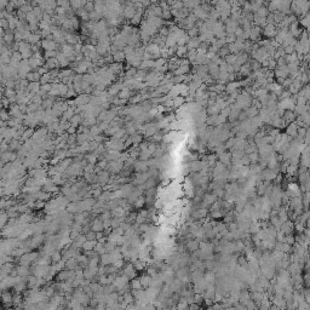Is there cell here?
Listing matches in <instances>:
<instances>
[{
    "instance_id": "46",
    "label": "cell",
    "mask_w": 310,
    "mask_h": 310,
    "mask_svg": "<svg viewBox=\"0 0 310 310\" xmlns=\"http://www.w3.org/2000/svg\"><path fill=\"white\" fill-rule=\"evenodd\" d=\"M113 265H115L118 269H120V268H122L124 267V261L122 259H119V261H115L114 263H113Z\"/></svg>"
},
{
    "instance_id": "40",
    "label": "cell",
    "mask_w": 310,
    "mask_h": 310,
    "mask_svg": "<svg viewBox=\"0 0 310 310\" xmlns=\"http://www.w3.org/2000/svg\"><path fill=\"white\" fill-rule=\"evenodd\" d=\"M199 247V242L197 241H189L188 242V248L190 250V251H194V250H196Z\"/></svg>"
},
{
    "instance_id": "35",
    "label": "cell",
    "mask_w": 310,
    "mask_h": 310,
    "mask_svg": "<svg viewBox=\"0 0 310 310\" xmlns=\"http://www.w3.org/2000/svg\"><path fill=\"white\" fill-rule=\"evenodd\" d=\"M165 63H166V58H158V60H155V69L156 68H160V67H162V66H165Z\"/></svg>"
},
{
    "instance_id": "28",
    "label": "cell",
    "mask_w": 310,
    "mask_h": 310,
    "mask_svg": "<svg viewBox=\"0 0 310 310\" xmlns=\"http://www.w3.org/2000/svg\"><path fill=\"white\" fill-rule=\"evenodd\" d=\"M49 258H50V257H49ZM49 258H47V256H45V257H43V258H38V259L35 261V264H39V265H44V267H46V265H50Z\"/></svg>"
},
{
    "instance_id": "26",
    "label": "cell",
    "mask_w": 310,
    "mask_h": 310,
    "mask_svg": "<svg viewBox=\"0 0 310 310\" xmlns=\"http://www.w3.org/2000/svg\"><path fill=\"white\" fill-rule=\"evenodd\" d=\"M18 219H20V222H22V223H30V222H32V214H29V213H22Z\"/></svg>"
},
{
    "instance_id": "19",
    "label": "cell",
    "mask_w": 310,
    "mask_h": 310,
    "mask_svg": "<svg viewBox=\"0 0 310 310\" xmlns=\"http://www.w3.org/2000/svg\"><path fill=\"white\" fill-rule=\"evenodd\" d=\"M121 68H122V64L118 63V62H114V63H112L110 66H109V69H110L114 74H119V73L121 71Z\"/></svg>"
},
{
    "instance_id": "15",
    "label": "cell",
    "mask_w": 310,
    "mask_h": 310,
    "mask_svg": "<svg viewBox=\"0 0 310 310\" xmlns=\"http://www.w3.org/2000/svg\"><path fill=\"white\" fill-rule=\"evenodd\" d=\"M139 280H141L142 287H149L152 280H153V278H152L149 274H147V275H142V276L139 278Z\"/></svg>"
},
{
    "instance_id": "47",
    "label": "cell",
    "mask_w": 310,
    "mask_h": 310,
    "mask_svg": "<svg viewBox=\"0 0 310 310\" xmlns=\"http://www.w3.org/2000/svg\"><path fill=\"white\" fill-rule=\"evenodd\" d=\"M77 130H78V127H75V126H70L69 129H68V133L69 135H75V132H77Z\"/></svg>"
},
{
    "instance_id": "21",
    "label": "cell",
    "mask_w": 310,
    "mask_h": 310,
    "mask_svg": "<svg viewBox=\"0 0 310 310\" xmlns=\"http://www.w3.org/2000/svg\"><path fill=\"white\" fill-rule=\"evenodd\" d=\"M67 211L70 212V213L79 212V205H78V202H69V204L67 205Z\"/></svg>"
},
{
    "instance_id": "29",
    "label": "cell",
    "mask_w": 310,
    "mask_h": 310,
    "mask_svg": "<svg viewBox=\"0 0 310 310\" xmlns=\"http://www.w3.org/2000/svg\"><path fill=\"white\" fill-rule=\"evenodd\" d=\"M57 54H58L57 50L46 51V52H45V60H47V58H54V57H57Z\"/></svg>"
},
{
    "instance_id": "38",
    "label": "cell",
    "mask_w": 310,
    "mask_h": 310,
    "mask_svg": "<svg viewBox=\"0 0 310 310\" xmlns=\"http://www.w3.org/2000/svg\"><path fill=\"white\" fill-rule=\"evenodd\" d=\"M80 233H81V231H79V230H75V229H71V230H70V239H71L73 241H74V240H75V239L78 238V236L80 235Z\"/></svg>"
},
{
    "instance_id": "10",
    "label": "cell",
    "mask_w": 310,
    "mask_h": 310,
    "mask_svg": "<svg viewBox=\"0 0 310 310\" xmlns=\"http://www.w3.org/2000/svg\"><path fill=\"white\" fill-rule=\"evenodd\" d=\"M12 299H13V296H12L10 292H7L6 289H4L3 293H1V300H3L4 305H5V304H11V303H12Z\"/></svg>"
},
{
    "instance_id": "25",
    "label": "cell",
    "mask_w": 310,
    "mask_h": 310,
    "mask_svg": "<svg viewBox=\"0 0 310 310\" xmlns=\"http://www.w3.org/2000/svg\"><path fill=\"white\" fill-rule=\"evenodd\" d=\"M130 285H131V288L132 289H139L142 288V283H141V280L139 279H131L130 281Z\"/></svg>"
},
{
    "instance_id": "9",
    "label": "cell",
    "mask_w": 310,
    "mask_h": 310,
    "mask_svg": "<svg viewBox=\"0 0 310 310\" xmlns=\"http://www.w3.org/2000/svg\"><path fill=\"white\" fill-rule=\"evenodd\" d=\"M113 58H114V62H118V63H122L125 60H126V53H125V51L122 50H119L118 52H115L114 54H113Z\"/></svg>"
},
{
    "instance_id": "1",
    "label": "cell",
    "mask_w": 310,
    "mask_h": 310,
    "mask_svg": "<svg viewBox=\"0 0 310 310\" xmlns=\"http://www.w3.org/2000/svg\"><path fill=\"white\" fill-rule=\"evenodd\" d=\"M41 46L43 49H45V51H50V50H57L58 45L54 40H50V39H44L41 41Z\"/></svg>"
},
{
    "instance_id": "33",
    "label": "cell",
    "mask_w": 310,
    "mask_h": 310,
    "mask_svg": "<svg viewBox=\"0 0 310 310\" xmlns=\"http://www.w3.org/2000/svg\"><path fill=\"white\" fill-rule=\"evenodd\" d=\"M58 172H60V171H58V167H57V166H53V165L47 170V175H49L50 177H53L54 175H57Z\"/></svg>"
},
{
    "instance_id": "14",
    "label": "cell",
    "mask_w": 310,
    "mask_h": 310,
    "mask_svg": "<svg viewBox=\"0 0 310 310\" xmlns=\"http://www.w3.org/2000/svg\"><path fill=\"white\" fill-rule=\"evenodd\" d=\"M78 267V261L77 258H69L67 262H66V269L68 270H75V268Z\"/></svg>"
},
{
    "instance_id": "4",
    "label": "cell",
    "mask_w": 310,
    "mask_h": 310,
    "mask_svg": "<svg viewBox=\"0 0 310 310\" xmlns=\"http://www.w3.org/2000/svg\"><path fill=\"white\" fill-rule=\"evenodd\" d=\"M91 229H92L94 231H103L104 230V225H103V221L101 219V218H95V219L92 221V223H91Z\"/></svg>"
},
{
    "instance_id": "13",
    "label": "cell",
    "mask_w": 310,
    "mask_h": 310,
    "mask_svg": "<svg viewBox=\"0 0 310 310\" xmlns=\"http://www.w3.org/2000/svg\"><path fill=\"white\" fill-rule=\"evenodd\" d=\"M131 95H132V92L130 91V87H124V88L120 91V92H119L118 97L124 98V99H129V98H131Z\"/></svg>"
},
{
    "instance_id": "12",
    "label": "cell",
    "mask_w": 310,
    "mask_h": 310,
    "mask_svg": "<svg viewBox=\"0 0 310 310\" xmlns=\"http://www.w3.org/2000/svg\"><path fill=\"white\" fill-rule=\"evenodd\" d=\"M69 275H70V270H61L58 271V275L56 276V279L58 281H67L69 279Z\"/></svg>"
},
{
    "instance_id": "42",
    "label": "cell",
    "mask_w": 310,
    "mask_h": 310,
    "mask_svg": "<svg viewBox=\"0 0 310 310\" xmlns=\"http://www.w3.org/2000/svg\"><path fill=\"white\" fill-rule=\"evenodd\" d=\"M145 218H147V217H144V216H142V214L138 213V216H137V218H136V223H137V224H143V223H145Z\"/></svg>"
},
{
    "instance_id": "44",
    "label": "cell",
    "mask_w": 310,
    "mask_h": 310,
    "mask_svg": "<svg viewBox=\"0 0 310 310\" xmlns=\"http://www.w3.org/2000/svg\"><path fill=\"white\" fill-rule=\"evenodd\" d=\"M75 92H77V91H75L74 88H69L68 92H67L64 96H66L67 98H70V97H73V96H75Z\"/></svg>"
},
{
    "instance_id": "11",
    "label": "cell",
    "mask_w": 310,
    "mask_h": 310,
    "mask_svg": "<svg viewBox=\"0 0 310 310\" xmlns=\"http://www.w3.org/2000/svg\"><path fill=\"white\" fill-rule=\"evenodd\" d=\"M124 15H125L126 18H132L136 15V6H132V5L126 6L125 11H124Z\"/></svg>"
},
{
    "instance_id": "24",
    "label": "cell",
    "mask_w": 310,
    "mask_h": 310,
    "mask_svg": "<svg viewBox=\"0 0 310 310\" xmlns=\"http://www.w3.org/2000/svg\"><path fill=\"white\" fill-rule=\"evenodd\" d=\"M85 159L87 160V162H91V163H96L97 160H98V155H96L94 152L91 154H86L85 155Z\"/></svg>"
},
{
    "instance_id": "6",
    "label": "cell",
    "mask_w": 310,
    "mask_h": 310,
    "mask_svg": "<svg viewBox=\"0 0 310 310\" xmlns=\"http://www.w3.org/2000/svg\"><path fill=\"white\" fill-rule=\"evenodd\" d=\"M17 271H18V275H20V276L28 278L30 275L32 269H29L28 265H20V267H17Z\"/></svg>"
},
{
    "instance_id": "39",
    "label": "cell",
    "mask_w": 310,
    "mask_h": 310,
    "mask_svg": "<svg viewBox=\"0 0 310 310\" xmlns=\"http://www.w3.org/2000/svg\"><path fill=\"white\" fill-rule=\"evenodd\" d=\"M183 101H184V99L182 98V97H178V96H177V97H175V98H173L175 107H176V108H178V107H182V103H183Z\"/></svg>"
},
{
    "instance_id": "43",
    "label": "cell",
    "mask_w": 310,
    "mask_h": 310,
    "mask_svg": "<svg viewBox=\"0 0 310 310\" xmlns=\"http://www.w3.org/2000/svg\"><path fill=\"white\" fill-rule=\"evenodd\" d=\"M150 139H152L153 142H160V141H162V139H163V137H162V135H161V133H155L153 137H150Z\"/></svg>"
},
{
    "instance_id": "18",
    "label": "cell",
    "mask_w": 310,
    "mask_h": 310,
    "mask_svg": "<svg viewBox=\"0 0 310 310\" xmlns=\"http://www.w3.org/2000/svg\"><path fill=\"white\" fill-rule=\"evenodd\" d=\"M62 258H63V256H62V253H61V252H58V251H53L52 254H51V258H50V259L53 262V264H56V263L60 262Z\"/></svg>"
},
{
    "instance_id": "16",
    "label": "cell",
    "mask_w": 310,
    "mask_h": 310,
    "mask_svg": "<svg viewBox=\"0 0 310 310\" xmlns=\"http://www.w3.org/2000/svg\"><path fill=\"white\" fill-rule=\"evenodd\" d=\"M145 204H147V199H145L143 195H141L136 201L133 202V206H135V208H142Z\"/></svg>"
},
{
    "instance_id": "7",
    "label": "cell",
    "mask_w": 310,
    "mask_h": 310,
    "mask_svg": "<svg viewBox=\"0 0 310 310\" xmlns=\"http://www.w3.org/2000/svg\"><path fill=\"white\" fill-rule=\"evenodd\" d=\"M98 176V183H101V186L103 187V186H105L107 183H109V173H108V171L105 172L104 170L99 173V175H97Z\"/></svg>"
},
{
    "instance_id": "36",
    "label": "cell",
    "mask_w": 310,
    "mask_h": 310,
    "mask_svg": "<svg viewBox=\"0 0 310 310\" xmlns=\"http://www.w3.org/2000/svg\"><path fill=\"white\" fill-rule=\"evenodd\" d=\"M86 238H87V240H97V238H96V231H94L92 229H91L90 231L86 233Z\"/></svg>"
},
{
    "instance_id": "41",
    "label": "cell",
    "mask_w": 310,
    "mask_h": 310,
    "mask_svg": "<svg viewBox=\"0 0 310 310\" xmlns=\"http://www.w3.org/2000/svg\"><path fill=\"white\" fill-rule=\"evenodd\" d=\"M130 158V153L129 152H126V153H121V155H120V158H119V161H121V162H125L127 159Z\"/></svg>"
},
{
    "instance_id": "32",
    "label": "cell",
    "mask_w": 310,
    "mask_h": 310,
    "mask_svg": "<svg viewBox=\"0 0 310 310\" xmlns=\"http://www.w3.org/2000/svg\"><path fill=\"white\" fill-rule=\"evenodd\" d=\"M131 138H132V141H133V144H139V143H142V136H141L138 132L131 135Z\"/></svg>"
},
{
    "instance_id": "2",
    "label": "cell",
    "mask_w": 310,
    "mask_h": 310,
    "mask_svg": "<svg viewBox=\"0 0 310 310\" xmlns=\"http://www.w3.org/2000/svg\"><path fill=\"white\" fill-rule=\"evenodd\" d=\"M124 274H125L126 276H129L130 280L136 278L137 272H136V269H135L133 263H129V264H127V265L125 267V269H124Z\"/></svg>"
},
{
    "instance_id": "30",
    "label": "cell",
    "mask_w": 310,
    "mask_h": 310,
    "mask_svg": "<svg viewBox=\"0 0 310 310\" xmlns=\"http://www.w3.org/2000/svg\"><path fill=\"white\" fill-rule=\"evenodd\" d=\"M3 39H4V41L7 44V45H11V43L13 41V39H15V35L13 34H10V33H7V34H5L4 36H3Z\"/></svg>"
},
{
    "instance_id": "48",
    "label": "cell",
    "mask_w": 310,
    "mask_h": 310,
    "mask_svg": "<svg viewBox=\"0 0 310 310\" xmlns=\"http://www.w3.org/2000/svg\"><path fill=\"white\" fill-rule=\"evenodd\" d=\"M250 160H251V162H256L257 160H258V155L256 154V153H253V154H250Z\"/></svg>"
},
{
    "instance_id": "51",
    "label": "cell",
    "mask_w": 310,
    "mask_h": 310,
    "mask_svg": "<svg viewBox=\"0 0 310 310\" xmlns=\"http://www.w3.org/2000/svg\"><path fill=\"white\" fill-rule=\"evenodd\" d=\"M189 308H190V309H196V308H199V305H195V304H194V305H190Z\"/></svg>"
},
{
    "instance_id": "8",
    "label": "cell",
    "mask_w": 310,
    "mask_h": 310,
    "mask_svg": "<svg viewBox=\"0 0 310 310\" xmlns=\"http://www.w3.org/2000/svg\"><path fill=\"white\" fill-rule=\"evenodd\" d=\"M90 101H91V97L87 96V95H80V96H78L75 98L77 105H85V104L90 103Z\"/></svg>"
},
{
    "instance_id": "20",
    "label": "cell",
    "mask_w": 310,
    "mask_h": 310,
    "mask_svg": "<svg viewBox=\"0 0 310 310\" xmlns=\"http://www.w3.org/2000/svg\"><path fill=\"white\" fill-rule=\"evenodd\" d=\"M36 283H38V278H36L35 275H29V276H28L27 287H28V288H33V287L36 286Z\"/></svg>"
},
{
    "instance_id": "5",
    "label": "cell",
    "mask_w": 310,
    "mask_h": 310,
    "mask_svg": "<svg viewBox=\"0 0 310 310\" xmlns=\"http://www.w3.org/2000/svg\"><path fill=\"white\" fill-rule=\"evenodd\" d=\"M99 262L102 263V265H110L113 264V258H112V254L110 253H103L99 256Z\"/></svg>"
},
{
    "instance_id": "37",
    "label": "cell",
    "mask_w": 310,
    "mask_h": 310,
    "mask_svg": "<svg viewBox=\"0 0 310 310\" xmlns=\"http://www.w3.org/2000/svg\"><path fill=\"white\" fill-rule=\"evenodd\" d=\"M142 99H143V96H142V95H136V96H133V97H131V98H130V103L135 104V103L142 102Z\"/></svg>"
},
{
    "instance_id": "34",
    "label": "cell",
    "mask_w": 310,
    "mask_h": 310,
    "mask_svg": "<svg viewBox=\"0 0 310 310\" xmlns=\"http://www.w3.org/2000/svg\"><path fill=\"white\" fill-rule=\"evenodd\" d=\"M131 23L132 24H139L141 23V12H137L133 17H132V20H131Z\"/></svg>"
},
{
    "instance_id": "23",
    "label": "cell",
    "mask_w": 310,
    "mask_h": 310,
    "mask_svg": "<svg viewBox=\"0 0 310 310\" xmlns=\"http://www.w3.org/2000/svg\"><path fill=\"white\" fill-rule=\"evenodd\" d=\"M81 114H75L74 116H73L69 121H70V124H71V126H75V127H78V125L81 122Z\"/></svg>"
},
{
    "instance_id": "27",
    "label": "cell",
    "mask_w": 310,
    "mask_h": 310,
    "mask_svg": "<svg viewBox=\"0 0 310 310\" xmlns=\"http://www.w3.org/2000/svg\"><path fill=\"white\" fill-rule=\"evenodd\" d=\"M90 132L92 133L94 136H98V135L102 132V129L99 127V125H97V124H96V125H92V126L90 127Z\"/></svg>"
},
{
    "instance_id": "50",
    "label": "cell",
    "mask_w": 310,
    "mask_h": 310,
    "mask_svg": "<svg viewBox=\"0 0 310 310\" xmlns=\"http://www.w3.org/2000/svg\"><path fill=\"white\" fill-rule=\"evenodd\" d=\"M102 171H103V169H102V167H99V166L97 165V166L95 167V171H94V172H95L96 175H99V173H101Z\"/></svg>"
},
{
    "instance_id": "17",
    "label": "cell",
    "mask_w": 310,
    "mask_h": 310,
    "mask_svg": "<svg viewBox=\"0 0 310 310\" xmlns=\"http://www.w3.org/2000/svg\"><path fill=\"white\" fill-rule=\"evenodd\" d=\"M96 244H97V240H87V241L84 244V246H82V250H84V251H90V250H94V248H95V246H96Z\"/></svg>"
},
{
    "instance_id": "3",
    "label": "cell",
    "mask_w": 310,
    "mask_h": 310,
    "mask_svg": "<svg viewBox=\"0 0 310 310\" xmlns=\"http://www.w3.org/2000/svg\"><path fill=\"white\" fill-rule=\"evenodd\" d=\"M87 241V238H86V234H80L78 238L73 241V247L74 248H82V246H84V244Z\"/></svg>"
},
{
    "instance_id": "31",
    "label": "cell",
    "mask_w": 310,
    "mask_h": 310,
    "mask_svg": "<svg viewBox=\"0 0 310 310\" xmlns=\"http://www.w3.org/2000/svg\"><path fill=\"white\" fill-rule=\"evenodd\" d=\"M95 167H96V165H95V163H91V162H88L87 165L84 167V171H85V173H92V172L95 171Z\"/></svg>"
},
{
    "instance_id": "45",
    "label": "cell",
    "mask_w": 310,
    "mask_h": 310,
    "mask_svg": "<svg viewBox=\"0 0 310 310\" xmlns=\"http://www.w3.org/2000/svg\"><path fill=\"white\" fill-rule=\"evenodd\" d=\"M10 116H11L10 113H7L6 110H3V112H1V119H3L4 121H6V120L9 121V120H10Z\"/></svg>"
},
{
    "instance_id": "49",
    "label": "cell",
    "mask_w": 310,
    "mask_h": 310,
    "mask_svg": "<svg viewBox=\"0 0 310 310\" xmlns=\"http://www.w3.org/2000/svg\"><path fill=\"white\" fill-rule=\"evenodd\" d=\"M103 236H105L103 231H97V233H96V238H97V240H98V239H102Z\"/></svg>"
},
{
    "instance_id": "22",
    "label": "cell",
    "mask_w": 310,
    "mask_h": 310,
    "mask_svg": "<svg viewBox=\"0 0 310 310\" xmlns=\"http://www.w3.org/2000/svg\"><path fill=\"white\" fill-rule=\"evenodd\" d=\"M99 256L101 254H103V253H105L107 252V250H105V246H104V244H102V242H99V241H97V244H96V246H95V248H94Z\"/></svg>"
}]
</instances>
